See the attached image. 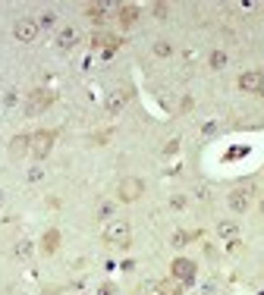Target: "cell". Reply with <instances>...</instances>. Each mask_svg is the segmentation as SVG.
<instances>
[{"label":"cell","mask_w":264,"mask_h":295,"mask_svg":"<svg viewBox=\"0 0 264 295\" xmlns=\"http://www.w3.org/2000/svg\"><path fill=\"white\" fill-rule=\"evenodd\" d=\"M104 239L110 242V245H129V239H132V229H129V223L126 220H110L107 223V229H104Z\"/></svg>","instance_id":"1"},{"label":"cell","mask_w":264,"mask_h":295,"mask_svg":"<svg viewBox=\"0 0 264 295\" xmlns=\"http://www.w3.org/2000/svg\"><path fill=\"white\" fill-rule=\"evenodd\" d=\"M116 195H120V201H135V198L145 195V182L139 176H123L120 185H116Z\"/></svg>","instance_id":"2"},{"label":"cell","mask_w":264,"mask_h":295,"mask_svg":"<svg viewBox=\"0 0 264 295\" xmlns=\"http://www.w3.org/2000/svg\"><path fill=\"white\" fill-rule=\"evenodd\" d=\"M38 22L35 19H19L13 25V35H16V41H22V44H32V41L38 38Z\"/></svg>","instance_id":"3"},{"label":"cell","mask_w":264,"mask_h":295,"mask_svg":"<svg viewBox=\"0 0 264 295\" xmlns=\"http://www.w3.org/2000/svg\"><path fill=\"white\" fill-rule=\"evenodd\" d=\"M239 88L249 91V94H261L264 91V75L258 73V69H249V73L239 75Z\"/></svg>","instance_id":"4"},{"label":"cell","mask_w":264,"mask_h":295,"mask_svg":"<svg viewBox=\"0 0 264 295\" xmlns=\"http://www.w3.org/2000/svg\"><path fill=\"white\" fill-rule=\"evenodd\" d=\"M54 148V132H35L32 135V154L35 157H47Z\"/></svg>","instance_id":"5"},{"label":"cell","mask_w":264,"mask_h":295,"mask_svg":"<svg viewBox=\"0 0 264 295\" xmlns=\"http://www.w3.org/2000/svg\"><path fill=\"white\" fill-rule=\"evenodd\" d=\"M170 270H173V280H180V283H192L195 280V264L186 261V258H176Z\"/></svg>","instance_id":"6"},{"label":"cell","mask_w":264,"mask_h":295,"mask_svg":"<svg viewBox=\"0 0 264 295\" xmlns=\"http://www.w3.org/2000/svg\"><path fill=\"white\" fill-rule=\"evenodd\" d=\"M10 154H13V157L32 154V135H13V142H10Z\"/></svg>","instance_id":"7"},{"label":"cell","mask_w":264,"mask_h":295,"mask_svg":"<svg viewBox=\"0 0 264 295\" xmlns=\"http://www.w3.org/2000/svg\"><path fill=\"white\" fill-rule=\"evenodd\" d=\"M157 292L160 295H183V283L173 280V276H170V280H160L157 283Z\"/></svg>","instance_id":"8"},{"label":"cell","mask_w":264,"mask_h":295,"mask_svg":"<svg viewBox=\"0 0 264 295\" xmlns=\"http://www.w3.org/2000/svg\"><path fill=\"white\" fill-rule=\"evenodd\" d=\"M50 104V94L47 91H35L32 94V101H29V113H38V110H44Z\"/></svg>","instance_id":"9"},{"label":"cell","mask_w":264,"mask_h":295,"mask_svg":"<svg viewBox=\"0 0 264 295\" xmlns=\"http://www.w3.org/2000/svg\"><path fill=\"white\" fill-rule=\"evenodd\" d=\"M229 207H233L236 214H242L245 207H249V198H245L242 188H236V192H229Z\"/></svg>","instance_id":"10"},{"label":"cell","mask_w":264,"mask_h":295,"mask_svg":"<svg viewBox=\"0 0 264 295\" xmlns=\"http://www.w3.org/2000/svg\"><path fill=\"white\" fill-rule=\"evenodd\" d=\"M236 232H239V226H236L233 220L217 223V236H220V239H236Z\"/></svg>","instance_id":"11"},{"label":"cell","mask_w":264,"mask_h":295,"mask_svg":"<svg viewBox=\"0 0 264 295\" xmlns=\"http://www.w3.org/2000/svg\"><path fill=\"white\" fill-rule=\"evenodd\" d=\"M135 19H139V6H132V3L120 6V22H123V25H132Z\"/></svg>","instance_id":"12"},{"label":"cell","mask_w":264,"mask_h":295,"mask_svg":"<svg viewBox=\"0 0 264 295\" xmlns=\"http://www.w3.org/2000/svg\"><path fill=\"white\" fill-rule=\"evenodd\" d=\"M123 104H126V94H123V91L110 94V98H107V113H120V110H123Z\"/></svg>","instance_id":"13"},{"label":"cell","mask_w":264,"mask_h":295,"mask_svg":"<svg viewBox=\"0 0 264 295\" xmlns=\"http://www.w3.org/2000/svg\"><path fill=\"white\" fill-rule=\"evenodd\" d=\"M41 245H44V251H57V245H60V232H57V229L44 232V239H41Z\"/></svg>","instance_id":"14"},{"label":"cell","mask_w":264,"mask_h":295,"mask_svg":"<svg viewBox=\"0 0 264 295\" xmlns=\"http://www.w3.org/2000/svg\"><path fill=\"white\" fill-rule=\"evenodd\" d=\"M57 44H60V47H73L75 44V29H63L60 35H57Z\"/></svg>","instance_id":"15"},{"label":"cell","mask_w":264,"mask_h":295,"mask_svg":"<svg viewBox=\"0 0 264 295\" xmlns=\"http://www.w3.org/2000/svg\"><path fill=\"white\" fill-rule=\"evenodd\" d=\"M226 66V54L224 50H214V54H211V69H224Z\"/></svg>","instance_id":"16"},{"label":"cell","mask_w":264,"mask_h":295,"mask_svg":"<svg viewBox=\"0 0 264 295\" xmlns=\"http://www.w3.org/2000/svg\"><path fill=\"white\" fill-rule=\"evenodd\" d=\"M154 54H157V57H170V54H173V44H170V41H157V44H154Z\"/></svg>","instance_id":"17"},{"label":"cell","mask_w":264,"mask_h":295,"mask_svg":"<svg viewBox=\"0 0 264 295\" xmlns=\"http://www.w3.org/2000/svg\"><path fill=\"white\" fill-rule=\"evenodd\" d=\"M88 16H91V19H95V22H104V6H88Z\"/></svg>","instance_id":"18"},{"label":"cell","mask_w":264,"mask_h":295,"mask_svg":"<svg viewBox=\"0 0 264 295\" xmlns=\"http://www.w3.org/2000/svg\"><path fill=\"white\" fill-rule=\"evenodd\" d=\"M54 22H57V16H54V13H44V16L38 19V29H50Z\"/></svg>","instance_id":"19"},{"label":"cell","mask_w":264,"mask_h":295,"mask_svg":"<svg viewBox=\"0 0 264 295\" xmlns=\"http://www.w3.org/2000/svg\"><path fill=\"white\" fill-rule=\"evenodd\" d=\"M16 255H19V258H29V255H32V242H19V245H16Z\"/></svg>","instance_id":"20"},{"label":"cell","mask_w":264,"mask_h":295,"mask_svg":"<svg viewBox=\"0 0 264 295\" xmlns=\"http://www.w3.org/2000/svg\"><path fill=\"white\" fill-rule=\"evenodd\" d=\"M186 242H189V236H186V232H173V245H176V248H183Z\"/></svg>","instance_id":"21"},{"label":"cell","mask_w":264,"mask_h":295,"mask_svg":"<svg viewBox=\"0 0 264 295\" xmlns=\"http://www.w3.org/2000/svg\"><path fill=\"white\" fill-rule=\"evenodd\" d=\"M154 16H157V19H164V16H167V3H154Z\"/></svg>","instance_id":"22"},{"label":"cell","mask_w":264,"mask_h":295,"mask_svg":"<svg viewBox=\"0 0 264 295\" xmlns=\"http://www.w3.org/2000/svg\"><path fill=\"white\" fill-rule=\"evenodd\" d=\"M44 173H41V167H35V170H29V182H38Z\"/></svg>","instance_id":"23"},{"label":"cell","mask_w":264,"mask_h":295,"mask_svg":"<svg viewBox=\"0 0 264 295\" xmlns=\"http://www.w3.org/2000/svg\"><path fill=\"white\" fill-rule=\"evenodd\" d=\"M101 295H113V286H101Z\"/></svg>","instance_id":"24"},{"label":"cell","mask_w":264,"mask_h":295,"mask_svg":"<svg viewBox=\"0 0 264 295\" xmlns=\"http://www.w3.org/2000/svg\"><path fill=\"white\" fill-rule=\"evenodd\" d=\"M261 214H264V201H261Z\"/></svg>","instance_id":"25"}]
</instances>
